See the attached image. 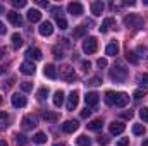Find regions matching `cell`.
Listing matches in <instances>:
<instances>
[{
    "mask_svg": "<svg viewBox=\"0 0 148 146\" xmlns=\"http://www.w3.org/2000/svg\"><path fill=\"white\" fill-rule=\"evenodd\" d=\"M110 79L115 83H124L127 79V71L122 65H114V69H110Z\"/></svg>",
    "mask_w": 148,
    "mask_h": 146,
    "instance_id": "1",
    "label": "cell"
},
{
    "mask_svg": "<svg viewBox=\"0 0 148 146\" xmlns=\"http://www.w3.org/2000/svg\"><path fill=\"white\" fill-rule=\"evenodd\" d=\"M97 48H98V41H97L95 36H90V38L84 40V43H83V52H84V53L91 55V53L97 52Z\"/></svg>",
    "mask_w": 148,
    "mask_h": 146,
    "instance_id": "2",
    "label": "cell"
},
{
    "mask_svg": "<svg viewBox=\"0 0 148 146\" xmlns=\"http://www.w3.org/2000/svg\"><path fill=\"white\" fill-rule=\"evenodd\" d=\"M67 12L71 14V16H83V12H84V7H83V3L81 2H71L69 5H67Z\"/></svg>",
    "mask_w": 148,
    "mask_h": 146,
    "instance_id": "3",
    "label": "cell"
},
{
    "mask_svg": "<svg viewBox=\"0 0 148 146\" xmlns=\"http://www.w3.org/2000/svg\"><path fill=\"white\" fill-rule=\"evenodd\" d=\"M124 24L127 26V28H141V24H143V21H141V17L140 16H134V14H131V16H127L126 19H124Z\"/></svg>",
    "mask_w": 148,
    "mask_h": 146,
    "instance_id": "4",
    "label": "cell"
},
{
    "mask_svg": "<svg viewBox=\"0 0 148 146\" xmlns=\"http://www.w3.org/2000/svg\"><path fill=\"white\" fill-rule=\"evenodd\" d=\"M127 103H129V95H127V93H115V102H114L115 107L122 108V107H126Z\"/></svg>",
    "mask_w": 148,
    "mask_h": 146,
    "instance_id": "5",
    "label": "cell"
},
{
    "mask_svg": "<svg viewBox=\"0 0 148 146\" xmlns=\"http://www.w3.org/2000/svg\"><path fill=\"white\" fill-rule=\"evenodd\" d=\"M19 71H21L23 74H26V76H33V74L36 72V67H35L33 62L26 60V62H23V64L19 65Z\"/></svg>",
    "mask_w": 148,
    "mask_h": 146,
    "instance_id": "6",
    "label": "cell"
},
{
    "mask_svg": "<svg viewBox=\"0 0 148 146\" xmlns=\"http://www.w3.org/2000/svg\"><path fill=\"white\" fill-rule=\"evenodd\" d=\"M84 102H86V105H88V107H97V105H98V102H100V95H98V93H95V91H90V93L84 96Z\"/></svg>",
    "mask_w": 148,
    "mask_h": 146,
    "instance_id": "7",
    "label": "cell"
},
{
    "mask_svg": "<svg viewBox=\"0 0 148 146\" xmlns=\"http://www.w3.org/2000/svg\"><path fill=\"white\" fill-rule=\"evenodd\" d=\"M10 100H12V107H16V108H23V107H26V103H28L26 96H23V95H19V93L12 95Z\"/></svg>",
    "mask_w": 148,
    "mask_h": 146,
    "instance_id": "8",
    "label": "cell"
},
{
    "mask_svg": "<svg viewBox=\"0 0 148 146\" xmlns=\"http://www.w3.org/2000/svg\"><path fill=\"white\" fill-rule=\"evenodd\" d=\"M77 102H79V93L74 89L69 93V96H67V110H74L77 107Z\"/></svg>",
    "mask_w": 148,
    "mask_h": 146,
    "instance_id": "9",
    "label": "cell"
},
{
    "mask_svg": "<svg viewBox=\"0 0 148 146\" xmlns=\"http://www.w3.org/2000/svg\"><path fill=\"white\" fill-rule=\"evenodd\" d=\"M38 31H40V35L41 36H50L52 33H53V24L52 23H41L40 24V28H38Z\"/></svg>",
    "mask_w": 148,
    "mask_h": 146,
    "instance_id": "10",
    "label": "cell"
},
{
    "mask_svg": "<svg viewBox=\"0 0 148 146\" xmlns=\"http://www.w3.org/2000/svg\"><path fill=\"white\" fill-rule=\"evenodd\" d=\"M77 127H79L77 120H66V122L62 124V132H66V134H71V132H74Z\"/></svg>",
    "mask_w": 148,
    "mask_h": 146,
    "instance_id": "11",
    "label": "cell"
},
{
    "mask_svg": "<svg viewBox=\"0 0 148 146\" xmlns=\"http://www.w3.org/2000/svg\"><path fill=\"white\" fill-rule=\"evenodd\" d=\"M7 19H9L14 26H21V23H23L21 14H19V12H16V10H9V12H7Z\"/></svg>",
    "mask_w": 148,
    "mask_h": 146,
    "instance_id": "12",
    "label": "cell"
},
{
    "mask_svg": "<svg viewBox=\"0 0 148 146\" xmlns=\"http://www.w3.org/2000/svg\"><path fill=\"white\" fill-rule=\"evenodd\" d=\"M103 9H105V3L102 2V0H97V2H93L91 3V14L93 16H102V12H103Z\"/></svg>",
    "mask_w": 148,
    "mask_h": 146,
    "instance_id": "13",
    "label": "cell"
},
{
    "mask_svg": "<svg viewBox=\"0 0 148 146\" xmlns=\"http://www.w3.org/2000/svg\"><path fill=\"white\" fill-rule=\"evenodd\" d=\"M60 76H62L66 81H73L74 79V69L71 65H62V67H60Z\"/></svg>",
    "mask_w": 148,
    "mask_h": 146,
    "instance_id": "14",
    "label": "cell"
},
{
    "mask_svg": "<svg viewBox=\"0 0 148 146\" xmlns=\"http://www.w3.org/2000/svg\"><path fill=\"white\" fill-rule=\"evenodd\" d=\"M43 74H45L47 77H50V79H57V77H59V72H57V69H55L53 64H47L45 69H43Z\"/></svg>",
    "mask_w": 148,
    "mask_h": 146,
    "instance_id": "15",
    "label": "cell"
},
{
    "mask_svg": "<svg viewBox=\"0 0 148 146\" xmlns=\"http://www.w3.org/2000/svg\"><path fill=\"white\" fill-rule=\"evenodd\" d=\"M124 129H126V124H122V122H112L110 126H109L110 134H122Z\"/></svg>",
    "mask_w": 148,
    "mask_h": 146,
    "instance_id": "16",
    "label": "cell"
},
{
    "mask_svg": "<svg viewBox=\"0 0 148 146\" xmlns=\"http://www.w3.org/2000/svg\"><path fill=\"white\" fill-rule=\"evenodd\" d=\"M26 57H28V59H33V60H41V59H43V53H41L38 48H28Z\"/></svg>",
    "mask_w": 148,
    "mask_h": 146,
    "instance_id": "17",
    "label": "cell"
},
{
    "mask_svg": "<svg viewBox=\"0 0 148 146\" xmlns=\"http://www.w3.org/2000/svg\"><path fill=\"white\" fill-rule=\"evenodd\" d=\"M105 53L107 55H110V57H115L117 53H119V43L117 41H112L107 45V48H105Z\"/></svg>",
    "mask_w": 148,
    "mask_h": 146,
    "instance_id": "18",
    "label": "cell"
},
{
    "mask_svg": "<svg viewBox=\"0 0 148 146\" xmlns=\"http://www.w3.org/2000/svg\"><path fill=\"white\" fill-rule=\"evenodd\" d=\"M33 127H36L35 119H33V117H29V115H28V117H24V119H23V129H24V131H31Z\"/></svg>",
    "mask_w": 148,
    "mask_h": 146,
    "instance_id": "19",
    "label": "cell"
},
{
    "mask_svg": "<svg viewBox=\"0 0 148 146\" xmlns=\"http://www.w3.org/2000/svg\"><path fill=\"white\" fill-rule=\"evenodd\" d=\"M114 24H115V21L112 17H107V19H103V23H102V26L98 29H100V33H107V31H110V28Z\"/></svg>",
    "mask_w": 148,
    "mask_h": 146,
    "instance_id": "20",
    "label": "cell"
},
{
    "mask_svg": "<svg viewBox=\"0 0 148 146\" xmlns=\"http://www.w3.org/2000/svg\"><path fill=\"white\" fill-rule=\"evenodd\" d=\"M40 19H41V12H40L38 9H29V10H28V21L38 23Z\"/></svg>",
    "mask_w": 148,
    "mask_h": 146,
    "instance_id": "21",
    "label": "cell"
},
{
    "mask_svg": "<svg viewBox=\"0 0 148 146\" xmlns=\"http://www.w3.org/2000/svg\"><path fill=\"white\" fill-rule=\"evenodd\" d=\"M62 103H64V91L59 89V91L53 93V105L55 107H62Z\"/></svg>",
    "mask_w": 148,
    "mask_h": 146,
    "instance_id": "22",
    "label": "cell"
},
{
    "mask_svg": "<svg viewBox=\"0 0 148 146\" xmlns=\"http://www.w3.org/2000/svg\"><path fill=\"white\" fill-rule=\"evenodd\" d=\"M41 117H43L47 122H57V120H59V115H57L55 112H48V110H47V112H43V113H41Z\"/></svg>",
    "mask_w": 148,
    "mask_h": 146,
    "instance_id": "23",
    "label": "cell"
},
{
    "mask_svg": "<svg viewBox=\"0 0 148 146\" xmlns=\"http://www.w3.org/2000/svg\"><path fill=\"white\" fill-rule=\"evenodd\" d=\"M102 126H103L102 119H93V120L88 124V129H90V131H100V129H102Z\"/></svg>",
    "mask_w": 148,
    "mask_h": 146,
    "instance_id": "24",
    "label": "cell"
},
{
    "mask_svg": "<svg viewBox=\"0 0 148 146\" xmlns=\"http://www.w3.org/2000/svg\"><path fill=\"white\" fill-rule=\"evenodd\" d=\"M86 31H88L86 26H83V24H81V26H76L74 31H73V36L74 38H83L84 35H86Z\"/></svg>",
    "mask_w": 148,
    "mask_h": 146,
    "instance_id": "25",
    "label": "cell"
},
{
    "mask_svg": "<svg viewBox=\"0 0 148 146\" xmlns=\"http://www.w3.org/2000/svg\"><path fill=\"white\" fill-rule=\"evenodd\" d=\"M33 143H36V145L47 143V134H45V132H36V134L33 136Z\"/></svg>",
    "mask_w": 148,
    "mask_h": 146,
    "instance_id": "26",
    "label": "cell"
},
{
    "mask_svg": "<svg viewBox=\"0 0 148 146\" xmlns=\"http://www.w3.org/2000/svg\"><path fill=\"white\" fill-rule=\"evenodd\" d=\"M77 145L79 146H91V139L86 136V134H81V136H77Z\"/></svg>",
    "mask_w": 148,
    "mask_h": 146,
    "instance_id": "27",
    "label": "cell"
},
{
    "mask_svg": "<svg viewBox=\"0 0 148 146\" xmlns=\"http://www.w3.org/2000/svg\"><path fill=\"white\" fill-rule=\"evenodd\" d=\"M47 96H48V88H40L38 89V93H36V98H38V102H45L47 100Z\"/></svg>",
    "mask_w": 148,
    "mask_h": 146,
    "instance_id": "28",
    "label": "cell"
},
{
    "mask_svg": "<svg viewBox=\"0 0 148 146\" xmlns=\"http://www.w3.org/2000/svg\"><path fill=\"white\" fill-rule=\"evenodd\" d=\"M21 45H23L21 35H19V33H14V35H12V46H14V48H19Z\"/></svg>",
    "mask_w": 148,
    "mask_h": 146,
    "instance_id": "29",
    "label": "cell"
},
{
    "mask_svg": "<svg viewBox=\"0 0 148 146\" xmlns=\"http://www.w3.org/2000/svg\"><path fill=\"white\" fill-rule=\"evenodd\" d=\"M114 102H115V93L114 91H107L105 93V103L107 105H114Z\"/></svg>",
    "mask_w": 148,
    "mask_h": 146,
    "instance_id": "30",
    "label": "cell"
},
{
    "mask_svg": "<svg viewBox=\"0 0 148 146\" xmlns=\"http://www.w3.org/2000/svg\"><path fill=\"white\" fill-rule=\"evenodd\" d=\"M21 91H24V93H29V91H33V83H29V81H24V83H21Z\"/></svg>",
    "mask_w": 148,
    "mask_h": 146,
    "instance_id": "31",
    "label": "cell"
},
{
    "mask_svg": "<svg viewBox=\"0 0 148 146\" xmlns=\"http://www.w3.org/2000/svg\"><path fill=\"white\" fill-rule=\"evenodd\" d=\"M133 134H136V136L145 134V127H143L141 124H134V126H133Z\"/></svg>",
    "mask_w": 148,
    "mask_h": 146,
    "instance_id": "32",
    "label": "cell"
},
{
    "mask_svg": "<svg viewBox=\"0 0 148 146\" xmlns=\"http://www.w3.org/2000/svg\"><path fill=\"white\" fill-rule=\"evenodd\" d=\"M57 26L60 28V29H67V21H66V17H57Z\"/></svg>",
    "mask_w": 148,
    "mask_h": 146,
    "instance_id": "33",
    "label": "cell"
},
{
    "mask_svg": "<svg viewBox=\"0 0 148 146\" xmlns=\"http://www.w3.org/2000/svg\"><path fill=\"white\" fill-rule=\"evenodd\" d=\"M140 117H141V120H143V122H147V124H148V107L140 108Z\"/></svg>",
    "mask_w": 148,
    "mask_h": 146,
    "instance_id": "34",
    "label": "cell"
},
{
    "mask_svg": "<svg viewBox=\"0 0 148 146\" xmlns=\"http://www.w3.org/2000/svg\"><path fill=\"white\" fill-rule=\"evenodd\" d=\"M97 143H98L100 146H107L109 143H110V138H109V136H100V138L97 139Z\"/></svg>",
    "mask_w": 148,
    "mask_h": 146,
    "instance_id": "35",
    "label": "cell"
},
{
    "mask_svg": "<svg viewBox=\"0 0 148 146\" xmlns=\"http://www.w3.org/2000/svg\"><path fill=\"white\" fill-rule=\"evenodd\" d=\"M126 59H127L131 64H138V57H136V53H134V52H127Z\"/></svg>",
    "mask_w": 148,
    "mask_h": 146,
    "instance_id": "36",
    "label": "cell"
},
{
    "mask_svg": "<svg viewBox=\"0 0 148 146\" xmlns=\"http://www.w3.org/2000/svg\"><path fill=\"white\" fill-rule=\"evenodd\" d=\"M88 84H90V86H100V84H102V77L95 76V77H91V79L88 81Z\"/></svg>",
    "mask_w": 148,
    "mask_h": 146,
    "instance_id": "37",
    "label": "cell"
},
{
    "mask_svg": "<svg viewBox=\"0 0 148 146\" xmlns=\"http://www.w3.org/2000/svg\"><path fill=\"white\" fill-rule=\"evenodd\" d=\"M26 0H12V5L14 7H17V9H23V7H26Z\"/></svg>",
    "mask_w": 148,
    "mask_h": 146,
    "instance_id": "38",
    "label": "cell"
},
{
    "mask_svg": "<svg viewBox=\"0 0 148 146\" xmlns=\"http://www.w3.org/2000/svg\"><path fill=\"white\" fill-rule=\"evenodd\" d=\"M133 96H134L136 100H140V98H143V96H147V91H145V89H136V91L133 93Z\"/></svg>",
    "mask_w": 148,
    "mask_h": 146,
    "instance_id": "39",
    "label": "cell"
},
{
    "mask_svg": "<svg viewBox=\"0 0 148 146\" xmlns=\"http://www.w3.org/2000/svg\"><path fill=\"white\" fill-rule=\"evenodd\" d=\"M16 141H17L19 145H26V143H28L26 136H23V134H16Z\"/></svg>",
    "mask_w": 148,
    "mask_h": 146,
    "instance_id": "40",
    "label": "cell"
},
{
    "mask_svg": "<svg viewBox=\"0 0 148 146\" xmlns=\"http://www.w3.org/2000/svg\"><path fill=\"white\" fill-rule=\"evenodd\" d=\"M97 65L102 69V67H107V65H109V62H107V59H98V60H97Z\"/></svg>",
    "mask_w": 148,
    "mask_h": 146,
    "instance_id": "41",
    "label": "cell"
},
{
    "mask_svg": "<svg viewBox=\"0 0 148 146\" xmlns=\"http://www.w3.org/2000/svg\"><path fill=\"white\" fill-rule=\"evenodd\" d=\"M138 81L148 86V74H140V76H138Z\"/></svg>",
    "mask_w": 148,
    "mask_h": 146,
    "instance_id": "42",
    "label": "cell"
},
{
    "mask_svg": "<svg viewBox=\"0 0 148 146\" xmlns=\"http://www.w3.org/2000/svg\"><path fill=\"white\" fill-rule=\"evenodd\" d=\"M115 146H129V138H122V139H119Z\"/></svg>",
    "mask_w": 148,
    "mask_h": 146,
    "instance_id": "43",
    "label": "cell"
},
{
    "mask_svg": "<svg viewBox=\"0 0 148 146\" xmlns=\"http://www.w3.org/2000/svg\"><path fill=\"white\" fill-rule=\"evenodd\" d=\"M81 65H83V71H90V67H91V64H90L88 60H83Z\"/></svg>",
    "mask_w": 148,
    "mask_h": 146,
    "instance_id": "44",
    "label": "cell"
},
{
    "mask_svg": "<svg viewBox=\"0 0 148 146\" xmlns=\"http://www.w3.org/2000/svg\"><path fill=\"white\" fill-rule=\"evenodd\" d=\"M90 113H91V110H88V108L81 110V117H83V119H88V117H90Z\"/></svg>",
    "mask_w": 148,
    "mask_h": 146,
    "instance_id": "45",
    "label": "cell"
},
{
    "mask_svg": "<svg viewBox=\"0 0 148 146\" xmlns=\"http://www.w3.org/2000/svg\"><path fill=\"white\" fill-rule=\"evenodd\" d=\"M121 115H122V119H131V117H133V112H131V110H129V112H122Z\"/></svg>",
    "mask_w": 148,
    "mask_h": 146,
    "instance_id": "46",
    "label": "cell"
},
{
    "mask_svg": "<svg viewBox=\"0 0 148 146\" xmlns=\"http://www.w3.org/2000/svg\"><path fill=\"white\" fill-rule=\"evenodd\" d=\"M35 2H36L40 7H47V5H48V2H47V0H35Z\"/></svg>",
    "mask_w": 148,
    "mask_h": 146,
    "instance_id": "47",
    "label": "cell"
},
{
    "mask_svg": "<svg viewBox=\"0 0 148 146\" xmlns=\"http://www.w3.org/2000/svg\"><path fill=\"white\" fill-rule=\"evenodd\" d=\"M12 84H14V79H9V83H7V84H3V89H9Z\"/></svg>",
    "mask_w": 148,
    "mask_h": 146,
    "instance_id": "48",
    "label": "cell"
},
{
    "mask_svg": "<svg viewBox=\"0 0 148 146\" xmlns=\"http://www.w3.org/2000/svg\"><path fill=\"white\" fill-rule=\"evenodd\" d=\"M5 33V26H3V23H0V35H3Z\"/></svg>",
    "mask_w": 148,
    "mask_h": 146,
    "instance_id": "49",
    "label": "cell"
},
{
    "mask_svg": "<svg viewBox=\"0 0 148 146\" xmlns=\"http://www.w3.org/2000/svg\"><path fill=\"white\" fill-rule=\"evenodd\" d=\"M3 119H7V113L5 112H0V120H3Z\"/></svg>",
    "mask_w": 148,
    "mask_h": 146,
    "instance_id": "50",
    "label": "cell"
},
{
    "mask_svg": "<svg viewBox=\"0 0 148 146\" xmlns=\"http://www.w3.org/2000/svg\"><path fill=\"white\" fill-rule=\"evenodd\" d=\"M3 55H5V48H0V59H3Z\"/></svg>",
    "mask_w": 148,
    "mask_h": 146,
    "instance_id": "51",
    "label": "cell"
},
{
    "mask_svg": "<svg viewBox=\"0 0 148 146\" xmlns=\"http://www.w3.org/2000/svg\"><path fill=\"white\" fill-rule=\"evenodd\" d=\"M0 146H9V145H7L5 141H0Z\"/></svg>",
    "mask_w": 148,
    "mask_h": 146,
    "instance_id": "52",
    "label": "cell"
},
{
    "mask_svg": "<svg viewBox=\"0 0 148 146\" xmlns=\"http://www.w3.org/2000/svg\"><path fill=\"white\" fill-rule=\"evenodd\" d=\"M53 146H64V145H60V143H55V145H53Z\"/></svg>",
    "mask_w": 148,
    "mask_h": 146,
    "instance_id": "53",
    "label": "cell"
},
{
    "mask_svg": "<svg viewBox=\"0 0 148 146\" xmlns=\"http://www.w3.org/2000/svg\"><path fill=\"white\" fill-rule=\"evenodd\" d=\"M0 74H3V67H0Z\"/></svg>",
    "mask_w": 148,
    "mask_h": 146,
    "instance_id": "54",
    "label": "cell"
},
{
    "mask_svg": "<svg viewBox=\"0 0 148 146\" xmlns=\"http://www.w3.org/2000/svg\"><path fill=\"white\" fill-rule=\"evenodd\" d=\"M143 146H148V141H145V143H143Z\"/></svg>",
    "mask_w": 148,
    "mask_h": 146,
    "instance_id": "55",
    "label": "cell"
},
{
    "mask_svg": "<svg viewBox=\"0 0 148 146\" xmlns=\"http://www.w3.org/2000/svg\"><path fill=\"white\" fill-rule=\"evenodd\" d=\"M2 10H3V9H2V5H0V14H2Z\"/></svg>",
    "mask_w": 148,
    "mask_h": 146,
    "instance_id": "56",
    "label": "cell"
},
{
    "mask_svg": "<svg viewBox=\"0 0 148 146\" xmlns=\"http://www.w3.org/2000/svg\"><path fill=\"white\" fill-rule=\"evenodd\" d=\"M0 105H2V96H0Z\"/></svg>",
    "mask_w": 148,
    "mask_h": 146,
    "instance_id": "57",
    "label": "cell"
}]
</instances>
